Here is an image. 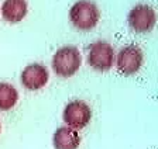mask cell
I'll list each match as a JSON object with an SVG mask.
<instances>
[{"label": "cell", "mask_w": 158, "mask_h": 149, "mask_svg": "<svg viewBox=\"0 0 158 149\" xmlns=\"http://www.w3.org/2000/svg\"><path fill=\"white\" fill-rule=\"evenodd\" d=\"M100 18L98 6L90 0H79L69 10V20L79 31H89L95 28Z\"/></svg>", "instance_id": "6da1fadb"}, {"label": "cell", "mask_w": 158, "mask_h": 149, "mask_svg": "<svg viewBox=\"0 0 158 149\" xmlns=\"http://www.w3.org/2000/svg\"><path fill=\"white\" fill-rule=\"evenodd\" d=\"M82 57L78 48L72 45L59 48L52 57V69L61 77L73 76L81 68Z\"/></svg>", "instance_id": "7a4b0ae2"}, {"label": "cell", "mask_w": 158, "mask_h": 149, "mask_svg": "<svg viewBox=\"0 0 158 149\" xmlns=\"http://www.w3.org/2000/svg\"><path fill=\"white\" fill-rule=\"evenodd\" d=\"M114 62L113 46L106 41H96L89 46L88 63L98 72H107Z\"/></svg>", "instance_id": "3957f363"}, {"label": "cell", "mask_w": 158, "mask_h": 149, "mask_svg": "<svg viewBox=\"0 0 158 149\" xmlns=\"http://www.w3.org/2000/svg\"><path fill=\"white\" fill-rule=\"evenodd\" d=\"M62 118L68 127L73 129H82L92 118V110L82 100H73L66 104Z\"/></svg>", "instance_id": "277c9868"}, {"label": "cell", "mask_w": 158, "mask_h": 149, "mask_svg": "<svg viewBox=\"0 0 158 149\" xmlns=\"http://www.w3.org/2000/svg\"><path fill=\"white\" fill-rule=\"evenodd\" d=\"M155 11L148 4H137L133 7L127 16L128 25L135 33H148L155 25Z\"/></svg>", "instance_id": "5b68a950"}, {"label": "cell", "mask_w": 158, "mask_h": 149, "mask_svg": "<svg viewBox=\"0 0 158 149\" xmlns=\"http://www.w3.org/2000/svg\"><path fill=\"white\" fill-rule=\"evenodd\" d=\"M143 59H144L143 52L138 46L127 45L118 52L116 65H117L118 72L130 76V75H134L140 70V68L143 65Z\"/></svg>", "instance_id": "8992f818"}, {"label": "cell", "mask_w": 158, "mask_h": 149, "mask_svg": "<svg viewBox=\"0 0 158 149\" xmlns=\"http://www.w3.org/2000/svg\"><path fill=\"white\" fill-rule=\"evenodd\" d=\"M48 70L41 63H31L21 72V83L27 90H40L48 82Z\"/></svg>", "instance_id": "52a82bcc"}, {"label": "cell", "mask_w": 158, "mask_h": 149, "mask_svg": "<svg viewBox=\"0 0 158 149\" xmlns=\"http://www.w3.org/2000/svg\"><path fill=\"white\" fill-rule=\"evenodd\" d=\"M52 143L55 149H78L81 145V136L76 129L61 127L54 132Z\"/></svg>", "instance_id": "ba28073f"}, {"label": "cell", "mask_w": 158, "mask_h": 149, "mask_svg": "<svg viewBox=\"0 0 158 149\" xmlns=\"http://www.w3.org/2000/svg\"><path fill=\"white\" fill-rule=\"evenodd\" d=\"M26 0H4L2 4V16L7 23H20L27 16Z\"/></svg>", "instance_id": "9c48e42d"}, {"label": "cell", "mask_w": 158, "mask_h": 149, "mask_svg": "<svg viewBox=\"0 0 158 149\" xmlns=\"http://www.w3.org/2000/svg\"><path fill=\"white\" fill-rule=\"evenodd\" d=\"M19 100V93L16 87L9 83H0V110L7 111L16 106Z\"/></svg>", "instance_id": "30bf717a"}, {"label": "cell", "mask_w": 158, "mask_h": 149, "mask_svg": "<svg viewBox=\"0 0 158 149\" xmlns=\"http://www.w3.org/2000/svg\"><path fill=\"white\" fill-rule=\"evenodd\" d=\"M0 131H2V125H0Z\"/></svg>", "instance_id": "8fae6325"}]
</instances>
